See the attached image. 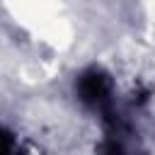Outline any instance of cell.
<instances>
[{
    "mask_svg": "<svg viewBox=\"0 0 155 155\" xmlns=\"http://www.w3.org/2000/svg\"><path fill=\"white\" fill-rule=\"evenodd\" d=\"M80 99L85 104H90L92 109H107L111 102V85L107 80V75L92 70L85 73L80 80Z\"/></svg>",
    "mask_w": 155,
    "mask_h": 155,
    "instance_id": "1",
    "label": "cell"
}]
</instances>
